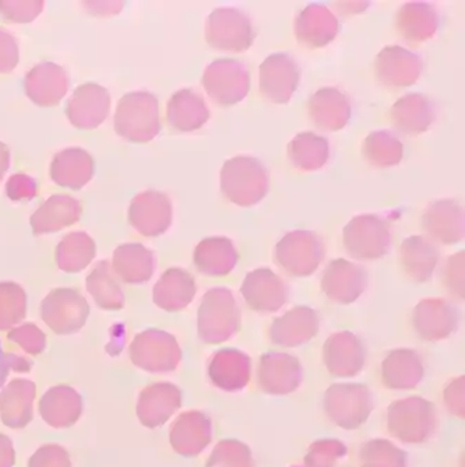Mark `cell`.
<instances>
[{
  "mask_svg": "<svg viewBox=\"0 0 465 467\" xmlns=\"http://www.w3.org/2000/svg\"><path fill=\"white\" fill-rule=\"evenodd\" d=\"M221 192L236 206H254L269 192V172L254 157H233L221 168Z\"/></svg>",
  "mask_w": 465,
  "mask_h": 467,
  "instance_id": "6da1fadb",
  "label": "cell"
},
{
  "mask_svg": "<svg viewBox=\"0 0 465 467\" xmlns=\"http://www.w3.org/2000/svg\"><path fill=\"white\" fill-rule=\"evenodd\" d=\"M115 132L131 143H149L161 130L160 102L149 91L125 94L115 112Z\"/></svg>",
  "mask_w": 465,
  "mask_h": 467,
  "instance_id": "7a4b0ae2",
  "label": "cell"
},
{
  "mask_svg": "<svg viewBox=\"0 0 465 467\" xmlns=\"http://www.w3.org/2000/svg\"><path fill=\"white\" fill-rule=\"evenodd\" d=\"M241 311L232 291L224 287L212 288L204 294L199 314V337L207 345L227 342L241 330Z\"/></svg>",
  "mask_w": 465,
  "mask_h": 467,
  "instance_id": "3957f363",
  "label": "cell"
},
{
  "mask_svg": "<svg viewBox=\"0 0 465 467\" xmlns=\"http://www.w3.org/2000/svg\"><path fill=\"white\" fill-rule=\"evenodd\" d=\"M436 426L435 405L420 396L401 399L388 406V432L401 442H427L435 432Z\"/></svg>",
  "mask_w": 465,
  "mask_h": 467,
  "instance_id": "277c9868",
  "label": "cell"
},
{
  "mask_svg": "<svg viewBox=\"0 0 465 467\" xmlns=\"http://www.w3.org/2000/svg\"><path fill=\"white\" fill-rule=\"evenodd\" d=\"M323 408L336 426L344 430H358L372 413V395L364 384L331 385L326 390Z\"/></svg>",
  "mask_w": 465,
  "mask_h": 467,
  "instance_id": "5b68a950",
  "label": "cell"
},
{
  "mask_svg": "<svg viewBox=\"0 0 465 467\" xmlns=\"http://www.w3.org/2000/svg\"><path fill=\"white\" fill-rule=\"evenodd\" d=\"M206 41L212 48L220 51H248L253 46L256 31L251 18L239 9L220 7L206 21Z\"/></svg>",
  "mask_w": 465,
  "mask_h": 467,
  "instance_id": "8992f818",
  "label": "cell"
},
{
  "mask_svg": "<svg viewBox=\"0 0 465 467\" xmlns=\"http://www.w3.org/2000/svg\"><path fill=\"white\" fill-rule=\"evenodd\" d=\"M275 262L294 277L314 275L325 258L322 238L314 231L296 230L284 235L274 251Z\"/></svg>",
  "mask_w": 465,
  "mask_h": 467,
  "instance_id": "52a82bcc",
  "label": "cell"
},
{
  "mask_svg": "<svg viewBox=\"0 0 465 467\" xmlns=\"http://www.w3.org/2000/svg\"><path fill=\"white\" fill-rule=\"evenodd\" d=\"M204 90L212 101L231 107L243 101L251 91V72L236 59H217L204 70Z\"/></svg>",
  "mask_w": 465,
  "mask_h": 467,
  "instance_id": "ba28073f",
  "label": "cell"
},
{
  "mask_svg": "<svg viewBox=\"0 0 465 467\" xmlns=\"http://www.w3.org/2000/svg\"><path fill=\"white\" fill-rule=\"evenodd\" d=\"M129 356L131 363L144 371L170 372L180 366L182 350L170 333L147 329L133 338Z\"/></svg>",
  "mask_w": 465,
  "mask_h": 467,
  "instance_id": "9c48e42d",
  "label": "cell"
},
{
  "mask_svg": "<svg viewBox=\"0 0 465 467\" xmlns=\"http://www.w3.org/2000/svg\"><path fill=\"white\" fill-rule=\"evenodd\" d=\"M388 223L376 214H362L354 217L344 227V248L352 258L361 261H375L388 254L390 246Z\"/></svg>",
  "mask_w": 465,
  "mask_h": 467,
  "instance_id": "30bf717a",
  "label": "cell"
},
{
  "mask_svg": "<svg viewBox=\"0 0 465 467\" xmlns=\"http://www.w3.org/2000/svg\"><path fill=\"white\" fill-rule=\"evenodd\" d=\"M90 306L76 288H55L42 300L41 317L57 335H72L86 325Z\"/></svg>",
  "mask_w": 465,
  "mask_h": 467,
  "instance_id": "8fae6325",
  "label": "cell"
},
{
  "mask_svg": "<svg viewBox=\"0 0 465 467\" xmlns=\"http://www.w3.org/2000/svg\"><path fill=\"white\" fill-rule=\"evenodd\" d=\"M128 219L143 237H159L172 224V202L167 193L149 189L133 198Z\"/></svg>",
  "mask_w": 465,
  "mask_h": 467,
  "instance_id": "7c38bea8",
  "label": "cell"
},
{
  "mask_svg": "<svg viewBox=\"0 0 465 467\" xmlns=\"http://www.w3.org/2000/svg\"><path fill=\"white\" fill-rule=\"evenodd\" d=\"M260 94L265 101L286 104L298 88L301 70L286 54H273L260 65Z\"/></svg>",
  "mask_w": 465,
  "mask_h": 467,
  "instance_id": "4fadbf2b",
  "label": "cell"
},
{
  "mask_svg": "<svg viewBox=\"0 0 465 467\" xmlns=\"http://www.w3.org/2000/svg\"><path fill=\"white\" fill-rule=\"evenodd\" d=\"M322 291L336 304L356 303L367 287V272L346 259H335L323 273Z\"/></svg>",
  "mask_w": 465,
  "mask_h": 467,
  "instance_id": "5bb4252c",
  "label": "cell"
},
{
  "mask_svg": "<svg viewBox=\"0 0 465 467\" xmlns=\"http://www.w3.org/2000/svg\"><path fill=\"white\" fill-rule=\"evenodd\" d=\"M110 109V96L107 88L97 83H86L76 88L66 105V117L81 130H97L105 122Z\"/></svg>",
  "mask_w": 465,
  "mask_h": 467,
  "instance_id": "9a60e30c",
  "label": "cell"
},
{
  "mask_svg": "<svg viewBox=\"0 0 465 467\" xmlns=\"http://www.w3.org/2000/svg\"><path fill=\"white\" fill-rule=\"evenodd\" d=\"M367 350L358 336L352 332L331 335L323 346V363L336 378H352L365 366Z\"/></svg>",
  "mask_w": 465,
  "mask_h": 467,
  "instance_id": "2e32d148",
  "label": "cell"
},
{
  "mask_svg": "<svg viewBox=\"0 0 465 467\" xmlns=\"http://www.w3.org/2000/svg\"><path fill=\"white\" fill-rule=\"evenodd\" d=\"M415 332L425 342H439L453 335L459 327V312L449 301L427 298L412 311Z\"/></svg>",
  "mask_w": 465,
  "mask_h": 467,
  "instance_id": "e0dca14e",
  "label": "cell"
},
{
  "mask_svg": "<svg viewBox=\"0 0 465 467\" xmlns=\"http://www.w3.org/2000/svg\"><path fill=\"white\" fill-rule=\"evenodd\" d=\"M422 73L419 57L403 47H386L375 59V76L386 88H409Z\"/></svg>",
  "mask_w": 465,
  "mask_h": 467,
  "instance_id": "ac0fdd59",
  "label": "cell"
},
{
  "mask_svg": "<svg viewBox=\"0 0 465 467\" xmlns=\"http://www.w3.org/2000/svg\"><path fill=\"white\" fill-rule=\"evenodd\" d=\"M241 294L249 308L254 312H275L288 300V288L273 270L257 269L246 275Z\"/></svg>",
  "mask_w": 465,
  "mask_h": 467,
  "instance_id": "d6986e66",
  "label": "cell"
},
{
  "mask_svg": "<svg viewBox=\"0 0 465 467\" xmlns=\"http://www.w3.org/2000/svg\"><path fill=\"white\" fill-rule=\"evenodd\" d=\"M259 385L269 395H290L302 382V366L296 357L285 353H265L260 358Z\"/></svg>",
  "mask_w": 465,
  "mask_h": 467,
  "instance_id": "ffe728a7",
  "label": "cell"
},
{
  "mask_svg": "<svg viewBox=\"0 0 465 467\" xmlns=\"http://www.w3.org/2000/svg\"><path fill=\"white\" fill-rule=\"evenodd\" d=\"M69 76L54 62H42L26 76L25 90L28 99L42 109L57 107L69 90Z\"/></svg>",
  "mask_w": 465,
  "mask_h": 467,
  "instance_id": "44dd1931",
  "label": "cell"
},
{
  "mask_svg": "<svg viewBox=\"0 0 465 467\" xmlns=\"http://www.w3.org/2000/svg\"><path fill=\"white\" fill-rule=\"evenodd\" d=\"M182 406V390L170 382H159L144 388L139 396V420L147 429H159L180 410Z\"/></svg>",
  "mask_w": 465,
  "mask_h": 467,
  "instance_id": "7402d4cb",
  "label": "cell"
},
{
  "mask_svg": "<svg viewBox=\"0 0 465 467\" xmlns=\"http://www.w3.org/2000/svg\"><path fill=\"white\" fill-rule=\"evenodd\" d=\"M212 419L203 411H186L173 422L170 432L172 450L183 458H196L212 442Z\"/></svg>",
  "mask_w": 465,
  "mask_h": 467,
  "instance_id": "603a6c76",
  "label": "cell"
},
{
  "mask_svg": "<svg viewBox=\"0 0 465 467\" xmlns=\"http://www.w3.org/2000/svg\"><path fill=\"white\" fill-rule=\"evenodd\" d=\"M422 228L443 245H456L464 238V209L454 199L433 202L422 216Z\"/></svg>",
  "mask_w": 465,
  "mask_h": 467,
  "instance_id": "cb8c5ba5",
  "label": "cell"
},
{
  "mask_svg": "<svg viewBox=\"0 0 465 467\" xmlns=\"http://www.w3.org/2000/svg\"><path fill=\"white\" fill-rule=\"evenodd\" d=\"M319 333V315L309 306H295L277 317L270 327V338L280 348L306 345Z\"/></svg>",
  "mask_w": 465,
  "mask_h": 467,
  "instance_id": "d4e9b609",
  "label": "cell"
},
{
  "mask_svg": "<svg viewBox=\"0 0 465 467\" xmlns=\"http://www.w3.org/2000/svg\"><path fill=\"white\" fill-rule=\"evenodd\" d=\"M307 115L319 130L338 132L351 119V102L338 88H320L307 101Z\"/></svg>",
  "mask_w": 465,
  "mask_h": 467,
  "instance_id": "484cf974",
  "label": "cell"
},
{
  "mask_svg": "<svg viewBox=\"0 0 465 467\" xmlns=\"http://www.w3.org/2000/svg\"><path fill=\"white\" fill-rule=\"evenodd\" d=\"M340 25L335 13L323 5H309L295 20V36L301 46L323 48L337 36Z\"/></svg>",
  "mask_w": 465,
  "mask_h": 467,
  "instance_id": "4316f807",
  "label": "cell"
},
{
  "mask_svg": "<svg viewBox=\"0 0 465 467\" xmlns=\"http://www.w3.org/2000/svg\"><path fill=\"white\" fill-rule=\"evenodd\" d=\"M42 420L54 429H70L83 414V399L69 385H57L46 390L39 400Z\"/></svg>",
  "mask_w": 465,
  "mask_h": 467,
  "instance_id": "83f0119b",
  "label": "cell"
},
{
  "mask_svg": "<svg viewBox=\"0 0 465 467\" xmlns=\"http://www.w3.org/2000/svg\"><path fill=\"white\" fill-rule=\"evenodd\" d=\"M251 371V357L236 348L218 351L209 366V377L212 385L227 392H236L248 387Z\"/></svg>",
  "mask_w": 465,
  "mask_h": 467,
  "instance_id": "f1b7e54d",
  "label": "cell"
},
{
  "mask_svg": "<svg viewBox=\"0 0 465 467\" xmlns=\"http://www.w3.org/2000/svg\"><path fill=\"white\" fill-rule=\"evenodd\" d=\"M36 385L33 380L13 379L0 393V420L13 430L25 429L33 421Z\"/></svg>",
  "mask_w": 465,
  "mask_h": 467,
  "instance_id": "f546056e",
  "label": "cell"
},
{
  "mask_svg": "<svg viewBox=\"0 0 465 467\" xmlns=\"http://www.w3.org/2000/svg\"><path fill=\"white\" fill-rule=\"evenodd\" d=\"M83 206L69 195H52L36 210L30 223L34 235L57 233L80 220Z\"/></svg>",
  "mask_w": 465,
  "mask_h": 467,
  "instance_id": "4dcf8cb0",
  "label": "cell"
},
{
  "mask_svg": "<svg viewBox=\"0 0 465 467\" xmlns=\"http://www.w3.org/2000/svg\"><path fill=\"white\" fill-rule=\"evenodd\" d=\"M196 291L193 275L188 270L172 267L165 270L161 279L155 283L152 300L164 311L180 312L193 301Z\"/></svg>",
  "mask_w": 465,
  "mask_h": 467,
  "instance_id": "1f68e13d",
  "label": "cell"
},
{
  "mask_svg": "<svg viewBox=\"0 0 465 467\" xmlns=\"http://www.w3.org/2000/svg\"><path fill=\"white\" fill-rule=\"evenodd\" d=\"M94 168L96 164L88 151L80 147H70L54 157L49 172L52 181L60 188L78 191L93 180Z\"/></svg>",
  "mask_w": 465,
  "mask_h": 467,
  "instance_id": "d6a6232c",
  "label": "cell"
},
{
  "mask_svg": "<svg viewBox=\"0 0 465 467\" xmlns=\"http://www.w3.org/2000/svg\"><path fill=\"white\" fill-rule=\"evenodd\" d=\"M424 374L422 358L411 348L390 351L382 364L383 385L388 389H414L424 378Z\"/></svg>",
  "mask_w": 465,
  "mask_h": 467,
  "instance_id": "836d02e7",
  "label": "cell"
},
{
  "mask_svg": "<svg viewBox=\"0 0 465 467\" xmlns=\"http://www.w3.org/2000/svg\"><path fill=\"white\" fill-rule=\"evenodd\" d=\"M390 118L393 125L401 132L420 135L435 122V105L424 94H407L391 107Z\"/></svg>",
  "mask_w": 465,
  "mask_h": 467,
  "instance_id": "e575fe53",
  "label": "cell"
},
{
  "mask_svg": "<svg viewBox=\"0 0 465 467\" xmlns=\"http://www.w3.org/2000/svg\"><path fill=\"white\" fill-rule=\"evenodd\" d=\"M209 107L201 94L191 88L176 91L167 104V120L178 132H193L206 125Z\"/></svg>",
  "mask_w": 465,
  "mask_h": 467,
  "instance_id": "d590c367",
  "label": "cell"
},
{
  "mask_svg": "<svg viewBox=\"0 0 465 467\" xmlns=\"http://www.w3.org/2000/svg\"><path fill=\"white\" fill-rule=\"evenodd\" d=\"M197 270L210 277H225L235 269L239 254L227 237H210L197 244L193 254Z\"/></svg>",
  "mask_w": 465,
  "mask_h": 467,
  "instance_id": "8d00e7d4",
  "label": "cell"
},
{
  "mask_svg": "<svg viewBox=\"0 0 465 467\" xmlns=\"http://www.w3.org/2000/svg\"><path fill=\"white\" fill-rule=\"evenodd\" d=\"M398 262L407 279L425 283L432 277L438 266L439 251L427 238L414 235L401 244Z\"/></svg>",
  "mask_w": 465,
  "mask_h": 467,
  "instance_id": "74e56055",
  "label": "cell"
},
{
  "mask_svg": "<svg viewBox=\"0 0 465 467\" xmlns=\"http://www.w3.org/2000/svg\"><path fill=\"white\" fill-rule=\"evenodd\" d=\"M110 266L122 282L141 285L149 282L154 273V254L141 244H123L115 249Z\"/></svg>",
  "mask_w": 465,
  "mask_h": 467,
  "instance_id": "f35d334b",
  "label": "cell"
},
{
  "mask_svg": "<svg viewBox=\"0 0 465 467\" xmlns=\"http://www.w3.org/2000/svg\"><path fill=\"white\" fill-rule=\"evenodd\" d=\"M438 26V13L430 5L411 2L401 6L396 15L397 33L412 46L432 38Z\"/></svg>",
  "mask_w": 465,
  "mask_h": 467,
  "instance_id": "ab89813d",
  "label": "cell"
},
{
  "mask_svg": "<svg viewBox=\"0 0 465 467\" xmlns=\"http://www.w3.org/2000/svg\"><path fill=\"white\" fill-rule=\"evenodd\" d=\"M97 254L96 241L83 233H70L57 244L55 261L65 273H78L93 262Z\"/></svg>",
  "mask_w": 465,
  "mask_h": 467,
  "instance_id": "60d3db41",
  "label": "cell"
},
{
  "mask_svg": "<svg viewBox=\"0 0 465 467\" xmlns=\"http://www.w3.org/2000/svg\"><path fill=\"white\" fill-rule=\"evenodd\" d=\"M330 156L327 139L314 132L296 135L288 144V159L299 171L320 170Z\"/></svg>",
  "mask_w": 465,
  "mask_h": 467,
  "instance_id": "b9f144b4",
  "label": "cell"
},
{
  "mask_svg": "<svg viewBox=\"0 0 465 467\" xmlns=\"http://www.w3.org/2000/svg\"><path fill=\"white\" fill-rule=\"evenodd\" d=\"M86 285L99 308L120 311L125 306V294L115 279L109 262H98L90 275H87Z\"/></svg>",
  "mask_w": 465,
  "mask_h": 467,
  "instance_id": "7bdbcfd3",
  "label": "cell"
},
{
  "mask_svg": "<svg viewBox=\"0 0 465 467\" xmlns=\"http://www.w3.org/2000/svg\"><path fill=\"white\" fill-rule=\"evenodd\" d=\"M362 154L372 167L390 168L400 164L404 157V146L388 130H376L365 139Z\"/></svg>",
  "mask_w": 465,
  "mask_h": 467,
  "instance_id": "ee69618b",
  "label": "cell"
},
{
  "mask_svg": "<svg viewBox=\"0 0 465 467\" xmlns=\"http://www.w3.org/2000/svg\"><path fill=\"white\" fill-rule=\"evenodd\" d=\"M27 317V294L17 283H0V330L12 329Z\"/></svg>",
  "mask_w": 465,
  "mask_h": 467,
  "instance_id": "f6af8a7d",
  "label": "cell"
},
{
  "mask_svg": "<svg viewBox=\"0 0 465 467\" xmlns=\"http://www.w3.org/2000/svg\"><path fill=\"white\" fill-rule=\"evenodd\" d=\"M361 467H407V452L388 440H370L361 448Z\"/></svg>",
  "mask_w": 465,
  "mask_h": 467,
  "instance_id": "bcb514c9",
  "label": "cell"
},
{
  "mask_svg": "<svg viewBox=\"0 0 465 467\" xmlns=\"http://www.w3.org/2000/svg\"><path fill=\"white\" fill-rule=\"evenodd\" d=\"M348 450L341 441L319 440L310 445L301 466L296 467H346Z\"/></svg>",
  "mask_w": 465,
  "mask_h": 467,
  "instance_id": "7dc6e473",
  "label": "cell"
},
{
  "mask_svg": "<svg viewBox=\"0 0 465 467\" xmlns=\"http://www.w3.org/2000/svg\"><path fill=\"white\" fill-rule=\"evenodd\" d=\"M206 467H254V461L246 443L222 440L215 445Z\"/></svg>",
  "mask_w": 465,
  "mask_h": 467,
  "instance_id": "c3c4849f",
  "label": "cell"
},
{
  "mask_svg": "<svg viewBox=\"0 0 465 467\" xmlns=\"http://www.w3.org/2000/svg\"><path fill=\"white\" fill-rule=\"evenodd\" d=\"M7 340L17 345L25 353L30 356H39L46 348V336L36 325L25 324L13 327L7 333Z\"/></svg>",
  "mask_w": 465,
  "mask_h": 467,
  "instance_id": "681fc988",
  "label": "cell"
},
{
  "mask_svg": "<svg viewBox=\"0 0 465 467\" xmlns=\"http://www.w3.org/2000/svg\"><path fill=\"white\" fill-rule=\"evenodd\" d=\"M44 5L42 0H0V15L9 23L27 25L41 15Z\"/></svg>",
  "mask_w": 465,
  "mask_h": 467,
  "instance_id": "f907efd6",
  "label": "cell"
},
{
  "mask_svg": "<svg viewBox=\"0 0 465 467\" xmlns=\"http://www.w3.org/2000/svg\"><path fill=\"white\" fill-rule=\"evenodd\" d=\"M441 282L453 298L464 300V251L457 252L446 261L441 272Z\"/></svg>",
  "mask_w": 465,
  "mask_h": 467,
  "instance_id": "816d5d0a",
  "label": "cell"
},
{
  "mask_svg": "<svg viewBox=\"0 0 465 467\" xmlns=\"http://www.w3.org/2000/svg\"><path fill=\"white\" fill-rule=\"evenodd\" d=\"M28 467H72V461L65 448L48 443L36 451L28 461Z\"/></svg>",
  "mask_w": 465,
  "mask_h": 467,
  "instance_id": "f5cc1de1",
  "label": "cell"
},
{
  "mask_svg": "<svg viewBox=\"0 0 465 467\" xmlns=\"http://www.w3.org/2000/svg\"><path fill=\"white\" fill-rule=\"evenodd\" d=\"M20 60L17 41L12 34L0 27V75H9Z\"/></svg>",
  "mask_w": 465,
  "mask_h": 467,
  "instance_id": "db71d44e",
  "label": "cell"
},
{
  "mask_svg": "<svg viewBox=\"0 0 465 467\" xmlns=\"http://www.w3.org/2000/svg\"><path fill=\"white\" fill-rule=\"evenodd\" d=\"M38 193V186L33 178L26 174H16L7 181L6 195L12 201H30Z\"/></svg>",
  "mask_w": 465,
  "mask_h": 467,
  "instance_id": "11a10c76",
  "label": "cell"
},
{
  "mask_svg": "<svg viewBox=\"0 0 465 467\" xmlns=\"http://www.w3.org/2000/svg\"><path fill=\"white\" fill-rule=\"evenodd\" d=\"M31 368H33V361L15 353H6L0 343V389L4 388L12 369L15 372H30Z\"/></svg>",
  "mask_w": 465,
  "mask_h": 467,
  "instance_id": "9f6ffc18",
  "label": "cell"
},
{
  "mask_svg": "<svg viewBox=\"0 0 465 467\" xmlns=\"http://www.w3.org/2000/svg\"><path fill=\"white\" fill-rule=\"evenodd\" d=\"M445 403L451 414L464 419V377L457 378L446 388Z\"/></svg>",
  "mask_w": 465,
  "mask_h": 467,
  "instance_id": "6f0895ef",
  "label": "cell"
},
{
  "mask_svg": "<svg viewBox=\"0 0 465 467\" xmlns=\"http://www.w3.org/2000/svg\"><path fill=\"white\" fill-rule=\"evenodd\" d=\"M16 464V452L12 440L0 434V467H13Z\"/></svg>",
  "mask_w": 465,
  "mask_h": 467,
  "instance_id": "680465c9",
  "label": "cell"
},
{
  "mask_svg": "<svg viewBox=\"0 0 465 467\" xmlns=\"http://www.w3.org/2000/svg\"><path fill=\"white\" fill-rule=\"evenodd\" d=\"M10 167V150L9 147L0 141V180L6 174L7 170Z\"/></svg>",
  "mask_w": 465,
  "mask_h": 467,
  "instance_id": "91938a15",
  "label": "cell"
}]
</instances>
